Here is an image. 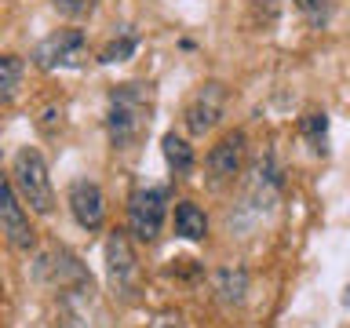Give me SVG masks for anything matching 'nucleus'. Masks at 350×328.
<instances>
[{"label":"nucleus","instance_id":"nucleus-4","mask_svg":"<svg viewBox=\"0 0 350 328\" xmlns=\"http://www.w3.org/2000/svg\"><path fill=\"white\" fill-rule=\"evenodd\" d=\"M88 59V37L84 29H55L51 37H44L37 48H33V66L37 70H73V66H84Z\"/></svg>","mask_w":350,"mask_h":328},{"label":"nucleus","instance_id":"nucleus-2","mask_svg":"<svg viewBox=\"0 0 350 328\" xmlns=\"http://www.w3.org/2000/svg\"><path fill=\"white\" fill-rule=\"evenodd\" d=\"M11 186L15 193L22 197V204H29L37 215H51L55 212V186H51V175H48V164H44L40 150L33 146H22L11 161Z\"/></svg>","mask_w":350,"mask_h":328},{"label":"nucleus","instance_id":"nucleus-16","mask_svg":"<svg viewBox=\"0 0 350 328\" xmlns=\"http://www.w3.org/2000/svg\"><path fill=\"white\" fill-rule=\"evenodd\" d=\"M295 8H299V15L310 22L314 29H325L328 22H332V11H336L332 0H295Z\"/></svg>","mask_w":350,"mask_h":328},{"label":"nucleus","instance_id":"nucleus-1","mask_svg":"<svg viewBox=\"0 0 350 328\" xmlns=\"http://www.w3.org/2000/svg\"><path fill=\"white\" fill-rule=\"evenodd\" d=\"M153 120V87L142 81L117 84L106 102V131L113 150H131L150 131Z\"/></svg>","mask_w":350,"mask_h":328},{"label":"nucleus","instance_id":"nucleus-5","mask_svg":"<svg viewBox=\"0 0 350 328\" xmlns=\"http://www.w3.org/2000/svg\"><path fill=\"white\" fill-rule=\"evenodd\" d=\"M0 234H4L8 245L18 248V251H29L37 245V234H33V226H29L26 204H22V197L15 193L8 172H0Z\"/></svg>","mask_w":350,"mask_h":328},{"label":"nucleus","instance_id":"nucleus-13","mask_svg":"<svg viewBox=\"0 0 350 328\" xmlns=\"http://www.w3.org/2000/svg\"><path fill=\"white\" fill-rule=\"evenodd\" d=\"M22 73H26V66H22V59H18V55H11V51H0V106H8L11 98L18 95Z\"/></svg>","mask_w":350,"mask_h":328},{"label":"nucleus","instance_id":"nucleus-17","mask_svg":"<svg viewBox=\"0 0 350 328\" xmlns=\"http://www.w3.org/2000/svg\"><path fill=\"white\" fill-rule=\"evenodd\" d=\"M135 48H139V37H135V33H124V37L113 40L103 55H98V62H124Z\"/></svg>","mask_w":350,"mask_h":328},{"label":"nucleus","instance_id":"nucleus-3","mask_svg":"<svg viewBox=\"0 0 350 328\" xmlns=\"http://www.w3.org/2000/svg\"><path fill=\"white\" fill-rule=\"evenodd\" d=\"M164 215H168V186H139L128 197V234L153 245L161 237Z\"/></svg>","mask_w":350,"mask_h":328},{"label":"nucleus","instance_id":"nucleus-18","mask_svg":"<svg viewBox=\"0 0 350 328\" xmlns=\"http://www.w3.org/2000/svg\"><path fill=\"white\" fill-rule=\"evenodd\" d=\"M55 8H59L66 18H84V15H92V0H55Z\"/></svg>","mask_w":350,"mask_h":328},{"label":"nucleus","instance_id":"nucleus-8","mask_svg":"<svg viewBox=\"0 0 350 328\" xmlns=\"http://www.w3.org/2000/svg\"><path fill=\"white\" fill-rule=\"evenodd\" d=\"M223 109H226V87L219 81H208L201 92L186 102V113H183L186 131H190V135H208V131L219 124Z\"/></svg>","mask_w":350,"mask_h":328},{"label":"nucleus","instance_id":"nucleus-15","mask_svg":"<svg viewBox=\"0 0 350 328\" xmlns=\"http://www.w3.org/2000/svg\"><path fill=\"white\" fill-rule=\"evenodd\" d=\"M299 131L306 135V142L314 146V153H328V117L325 113H306L303 120H299Z\"/></svg>","mask_w":350,"mask_h":328},{"label":"nucleus","instance_id":"nucleus-14","mask_svg":"<svg viewBox=\"0 0 350 328\" xmlns=\"http://www.w3.org/2000/svg\"><path fill=\"white\" fill-rule=\"evenodd\" d=\"M215 292L223 303L241 306L245 303V292H248V273L245 270H219L215 273Z\"/></svg>","mask_w":350,"mask_h":328},{"label":"nucleus","instance_id":"nucleus-6","mask_svg":"<svg viewBox=\"0 0 350 328\" xmlns=\"http://www.w3.org/2000/svg\"><path fill=\"white\" fill-rule=\"evenodd\" d=\"M245 153H248V135L245 131H226L223 139L208 150V182L212 186H226L234 182L241 168H245Z\"/></svg>","mask_w":350,"mask_h":328},{"label":"nucleus","instance_id":"nucleus-11","mask_svg":"<svg viewBox=\"0 0 350 328\" xmlns=\"http://www.w3.org/2000/svg\"><path fill=\"white\" fill-rule=\"evenodd\" d=\"M175 234L186 237V241H204L208 237L204 208H197L193 201H179V204H175Z\"/></svg>","mask_w":350,"mask_h":328},{"label":"nucleus","instance_id":"nucleus-9","mask_svg":"<svg viewBox=\"0 0 350 328\" xmlns=\"http://www.w3.org/2000/svg\"><path fill=\"white\" fill-rule=\"evenodd\" d=\"M66 201H70V212H73L81 230H88V234L103 230V223H106V193L95 179H73Z\"/></svg>","mask_w":350,"mask_h":328},{"label":"nucleus","instance_id":"nucleus-10","mask_svg":"<svg viewBox=\"0 0 350 328\" xmlns=\"http://www.w3.org/2000/svg\"><path fill=\"white\" fill-rule=\"evenodd\" d=\"M92 306H95L92 281L59 288V328H95Z\"/></svg>","mask_w":350,"mask_h":328},{"label":"nucleus","instance_id":"nucleus-7","mask_svg":"<svg viewBox=\"0 0 350 328\" xmlns=\"http://www.w3.org/2000/svg\"><path fill=\"white\" fill-rule=\"evenodd\" d=\"M106 273H109L113 292H120L124 299H131V295H135L139 262H135V251H131V241H128L124 230L109 234V241H106Z\"/></svg>","mask_w":350,"mask_h":328},{"label":"nucleus","instance_id":"nucleus-12","mask_svg":"<svg viewBox=\"0 0 350 328\" xmlns=\"http://www.w3.org/2000/svg\"><path fill=\"white\" fill-rule=\"evenodd\" d=\"M161 150H164V161H168L172 175H190L193 172V146L183 135L168 131V135L161 139Z\"/></svg>","mask_w":350,"mask_h":328}]
</instances>
